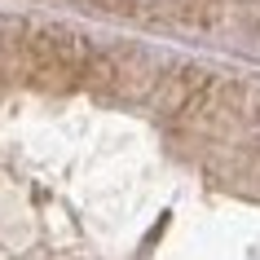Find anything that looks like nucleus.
Here are the masks:
<instances>
[{
  "instance_id": "f257e3e1",
  "label": "nucleus",
  "mask_w": 260,
  "mask_h": 260,
  "mask_svg": "<svg viewBox=\"0 0 260 260\" xmlns=\"http://www.w3.org/2000/svg\"><path fill=\"white\" fill-rule=\"evenodd\" d=\"M22 67L40 84H75L80 75H97L102 57L93 53V44L80 31L57 27V22H31L22 27Z\"/></svg>"
},
{
  "instance_id": "f03ea898",
  "label": "nucleus",
  "mask_w": 260,
  "mask_h": 260,
  "mask_svg": "<svg viewBox=\"0 0 260 260\" xmlns=\"http://www.w3.org/2000/svg\"><path fill=\"white\" fill-rule=\"evenodd\" d=\"M207 88H212V75L199 71V67H185V71H177V75H168V84H164V115L199 110Z\"/></svg>"
}]
</instances>
